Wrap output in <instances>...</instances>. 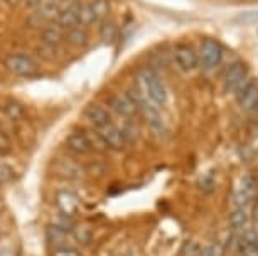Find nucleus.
Returning <instances> with one entry per match:
<instances>
[{
	"label": "nucleus",
	"instance_id": "1",
	"mask_svg": "<svg viewBox=\"0 0 258 256\" xmlns=\"http://www.w3.org/2000/svg\"><path fill=\"white\" fill-rule=\"evenodd\" d=\"M139 86L144 91V98H147L155 106H162L167 101V90L164 81L152 69H142L139 72Z\"/></svg>",
	"mask_w": 258,
	"mask_h": 256
},
{
	"label": "nucleus",
	"instance_id": "2",
	"mask_svg": "<svg viewBox=\"0 0 258 256\" xmlns=\"http://www.w3.org/2000/svg\"><path fill=\"white\" fill-rule=\"evenodd\" d=\"M199 66L204 71H213L221 64L223 59V47L218 41L211 39V37H204L199 46Z\"/></svg>",
	"mask_w": 258,
	"mask_h": 256
},
{
	"label": "nucleus",
	"instance_id": "3",
	"mask_svg": "<svg viewBox=\"0 0 258 256\" xmlns=\"http://www.w3.org/2000/svg\"><path fill=\"white\" fill-rule=\"evenodd\" d=\"M110 106L116 115H120V117L125 118V120L135 118L140 112L137 100H135V96L132 93H116V95H113L110 98Z\"/></svg>",
	"mask_w": 258,
	"mask_h": 256
},
{
	"label": "nucleus",
	"instance_id": "4",
	"mask_svg": "<svg viewBox=\"0 0 258 256\" xmlns=\"http://www.w3.org/2000/svg\"><path fill=\"white\" fill-rule=\"evenodd\" d=\"M6 67L14 76L27 78L37 72V62L27 54H11L6 57Z\"/></svg>",
	"mask_w": 258,
	"mask_h": 256
},
{
	"label": "nucleus",
	"instance_id": "5",
	"mask_svg": "<svg viewBox=\"0 0 258 256\" xmlns=\"http://www.w3.org/2000/svg\"><path fill=\"white\" fill-rule=\"evenodd\" d=\"M248 67L245 62L236 61L228 67L225 72V91L226 93H238V90L246 83Z\"/></svg>",
	"mask_w": 258,
	"mask_h": 256
},
{
	"label": "nucleus",
	"instance_id": "6",
	"mask_svg": "<svg viewBox=\"0 0 258 256\" xmlns=\"http://www.w3.org/2000/svg\"><path fill=\"white\" fill-rule=\"evenodd\" d=\"M236 101L243 112L251 113L258 106V81L256 79L246 81V83L238 90Z\"/></svg>",
	"mask_w": 258,
	"mask_h": 256
},
{
	"label": "nucleus",
	"instance_id": "7",
	"mask_svg": "<svg viewBox=\"0 0 258 256\" xmlns=\"http://www.w3.org/2000/svg\"><path fill=\"white\" fill-rule=\"evenodd\" d=\"M172 56H174L176 64L179 66V69L184 71V72H191L199 66L198 54L194 52L192 47L187 46V44H179V46L174 47Z\"/></svg>",
	"mask_w": 258,
	"mask_h": 256
},
{
	"label": "nucleus",
	"instance_id": "8",
	"mask_svg": "<svg viewBox=\"0 0 258 256\" xmlns=\"http://www.w3.org/2000/svg\"><path fill=\"white\" fill-rule=\"evenodd\" d=\"M85 117L96 128V132H100V130H103L105 127L113 123L111 122L110 112L103 105H98V103H91L88 108L85 110Z\"/></svg>",
	"mask_w": 258,
	"mask_h": 256
},
{
	"label": "nucleus",
	"instance_id": "9",
	"mask_svg": "<svg viewBox=\"0 0 258 256\" xmlns=\"http://www.w3.org/2000/svg\"><path fill=\"white\" fill-rule=\"evenodd\" d=\"M64 32L66 31L57 22H47L41 29V42L52 49H57L64 42Z\"/></svg>",
	"mask_w": 258,
	"mask_h": 256
},
{
	"label": "nucleus",
	"instance_id": "10",
	"mask_svg": "<svg viewBox=\"0 0 258 256\" xmlns=\"http://www.w3.org/2000/svg\"><path fill=\"white\" fill-rule=\"evenodd\" d=\"M66 147L68 150L75 155H85L88 153L91 148V143H90V138H88V133L83 132V130H76V132H71L70 135L66 137Z\"/></svg>",
	"mask_w": 258,
	"mask_h": 256
},
{
	"label": "nucleus",
	"instance_id": "11",
	"mask_svg": "<svg viewBox=\"0 0 258 256\" xmlns=\"http://www.w3.org/2000/svg\"><path fill=\"white\" fill-rule=\"evenodd\" d=\"M98 133H100L101 140H103L106 148H111V150L120 152V150H123V148L126 147L123 133H121V130L113 123L108 125V127H105L103 130H100Z\"/></svg>",
	"mask_w": 258,
	"mask_h": 256
},
{
	"label": "nucleus",
	"instance_id": "12",
	"mask_svg": "<svg viewBox=\"0 0 258 256\" xmlns=\"http://www.w3.org/2000/svg\"><path fill=\"white\" fill-rule=\"evenodd\" d=\"M256 191H258V186H256L255 177H251V176L243 177L240 182V189L236 191L235 197H233L236 207H243L246 202H250L253 197L256 196Z\"/></svg>",
	"mask_w": 258,
	"mask_h": 256
},
{
	"label": "nucleus",
	"instance_id": "13",
	"mask_svg": "<svg viewBox=\"0 0 258 256\" xmlns=\"http://www.w3.org/2000/svg\"><path fill=\"white\" fill-rule=\"evenodd\" d=\"M56 202L57 207H59V212H64L68 216H73L75 212H78V207H80V202H78L76 196L70 191L57 192Z\"/></svg>",
	"mask_w": 258,
	"mask_h": 256
},
{
	"label": "nucleus",
	"instance_id": "14",
	"mask_svg": "<svg viewBox=\"0 0 258 256\" xmlns=\"http://www.w3.org/2000/svg\"><path fill=\"white\" fill-rule=\"evenodd\" d=\"M88 41H90V36H88L86 27L76 26V27L68 29L64 32V42H68V44L73 47H85L88 44Z\"/></svg>",
	"mask_w": 258,
	"mask_h": 256
},
{
	"label": "nucleus",
	"instance_id": "15",
	"mask_svg": "<svg viewBox=\"0 0 258 256\" xmlns=\"http://www.w3.org/2000/svg\"><path fill=\"white\" fill-rule=\"evenodd\" d=\"M4 115L12 122H21L26 117V106L17 100H7L4 105Z\"/></svg>",
	"mask_w": 258,
	"mask_h": 256
},
{
	"label": "nucleus",
	"instance_id": "16",
	"mask_svg": "<svg viewBox=\"0 0 258 256\" xmlns=\"http://www.w3.org/2000/svg\"><path fill=\"white\" fill-rule=\"evenodd\" d=\"M90 9H91V12H93L96 22H103L108 19V14H110V2L108 0H91Z\"/></svg>",
	"mask_w": 258,
	"mask_h": 256
},
{
	"label": "nucleus",
	"instance_id": "17",
	"mask_svg": "<svg viewBox=\"0 0 258 256\" xmlns=\"http://www.w3.org/2000/svg\"><path fill=\"white\" fill-rule=\"evenodd\" d=\"M96 22V19L93 16L90 9V4H80V11H78V26L81 27H90Z\"/></svg>",
	"mask_w": 258,
	"mask_h": 256
},
{
	"label": "nucleus",
	"instance_id": "18",
	"mask_svg": "<svg viewBox=\"0 0 258 256\" xmlns=\"http://www.w3.org/2000/svg\"><path fill=\"white\" fill-rule=\"evenodd\" d=\"M121 130V133H123V138H125V142L126 143H134V142H137V138H139V128H137V123L134 122V118H128V120H125L123 122V127L120 128Z\"/></svg>",
	"mask_w": 258,
	"mask_h": 256
},
{
	"label": "nucleus",
	"instance_id": "19",
	"mask_svg": "<svg viewBox=\"0 0 258 256\" xmlns=\"http://www.w3.org/2000/svg\"><path fill=\"white\" fill-rule=\"evenodd\" d=\"M52 226L64 233H71L73 228H75V223H73L71 216L64 214V212H57V214L52 217Z\"/></svg>",
	"mask_w": 258,
	"mask_h": 256
},
{
	"label": "nucleus",
	"instance_id": "20",
	"mask_svg": "<svg viewBox=\"0 0 258 256\" xmlns=\"http://www.w3.org/2000/svg\"><path fill=\"white\" fill-rule=\"evenodd\" d=\"M59 172L62 174V176L75 179V177H78V174L81 172V168L75 160H71V158H62L61 163H59Z\"/></svg>",
	"mask_w": 258,
	"mask_h": 256
},
{
	"label": "nucleus",
	"instance_id": "21",
	"mask_svg": "<svg viewBox=\"0 0 258 256\" xmlns=\"http://www.w3.org/2000/svg\"><path fill=\"white\" fill-rule=\"evenodd\" d=\"M246 223H248V216H246V212L241 209V207H236V209L230 214V224H231L233 229L245 228Z\"/></svg>",
	"mask_w": 258,
	"mask_h": 256
},
{
	"label": "nucleus",
	"instance_id": "22",
	"mask_svg": "<svg viewBox=\"0 0 258 256\" xmlns=\"http://www.w3.org/2000/svg\"><path fill=\"white\" fill-rule=\"evenodd\" d=\"M73 238H75L78 243H81V244H86V243H90L91 238H93V234H91V231L88 228H85V226H75L73 228Z\"/></svg>",
	"mask_w": 258,
	"mask_h": 256
},
{
	"label": "nucleus",
	"instance_id": "23",
	"mask_svg": "<svg viewBox=\"0 0 258 256\" xmlns=\"http://www.w3.org/2000/svg\"><path fill=\"white\" fill-rule=\"evenodd\" d=\"M115 34H116V29H115V26L110 21H103V22H101L100 37L103 39V42H111V39L115 37Z\"/></svg>",
	"mask_w": 258,
	"mask_h": 256
},
{
	"label": "nucleus",
	"instance_id": "24",
	"mask_svg": "<svg viewBox=\"0 0 258 256\" xmlns=\"http://www.w3.org/2000/svg\"><path fill=\"white\" fill-rule=\"evenodd\" d=\"M16 179V172L7 163H0V184H9Z\"/></svg>",
	"mask_w": 258,
	"mask_h": 256
},
{
	"label": "nucleus",
	"instance_id": "25",
	"mask_svg": "<svg viewBox=\"0 0 258 256\" xmlns=\"http://www.w3.org/2000/svg\"><path fill=\"white\" fill-rule=\"evenodd\" d=\"M236 22L240 24H258V11L241 12L236 16Z\"/></svg>",
	"mask_w": 258,
	"mask_h": 256
},
{
	"label": "nucleus",
	"instance_id": "26",
	"mask_svg": "<svg viewBox=\"0 0 258 256\" xmlns=\"http://www.w3.org/2000/svg\"><path fill=\"white\" fill-rule=\"evenodd\" d=\"M238 249L243 256H258V243H238Z\"/></svg>",
	"mask_w": 258,
	"mask_h": 256
},
{
	"label": "nucleus",
	"instance_id": "27",
	"mask_svg": "<svg viewBox=\"0 0 258 256\" xmlns=\"http://www.w3.org/2000/svg\"><path fill=\"white\" fill-rule=\"evenodd\" d=\"M12 150V140L11 137L4 132V130H0V153H9Z\"/></svg>",
	"mask_w": 258,
	"mask_h": 256
},
{
	"label": "nucleus",
	"instance_id": "28",
	"mask_svg": "<svg viewBox=\"0 0 258 256\" xmlns=\"http://www.w3.org/2000/svg\"><path fill=\"white\" fill-rule=\"evenodd\" d=\"M51 256H81V253L75 248H70V246H61V248L54 249Z\"/></svg>",
	"mask_w": 258,
	"mask_h": 256
},
{
	"label": "nucleus",
	"instance_id": "29",
	"mask_svg": "<svg viewBox=\"0 0 258 256\" xmlns=\"http://www.w3.org/2000/svg\"><path fill=\"white\" fill-rule=\"evenodd\" d=\"M201 256H221V248L218 244H209L201 249Z\"/></svg>",
	"mask_w": 258,
	"mask_h": 256
},
{
	"label": "nucleus",
	"instance_id": "30",
	"mask_svg": "<svg viewBox=\"0 0 258 256\" xmlns=\"http://www.w3.org/2000/svg\"><path fill=\"white\" fill-rule=\"evenodd\" d=\"M0 256H17L16 249H0Z\"/></svg>",
	"mask_w": 258,
	"mask_h": 256
},
{
	"label": "nucleus",
	"instance_id": "31",
	"mask_svg": "<svg viewBox=\"0 0 258 256\" xmlns=\"http://www.w3.org/2000/svg\"><path fill=\"white\" fill-rule=\"evenodd\" d=\"M253 221L258 224V201L255 202V206H253Z\"/></svg>",
	"mask_w": 258,
	"mask_h": 256
},
{
	"label": "nucleus",
	"instance_id": "32",
	"mask_svg": "<svg viewBox=\"0 0 258 256\" xmlns=\"http://www.w3.org/2000/svg\"><path fill=\"white\" fill-rule=\"evenodd\" d=\"M4 2H6L7 6H11V7H17L19 4H22V0H4Z\"/></svg>",
	"mask_w": 258,
	"mask_h": 256
},
{
	"label": "nucleus",
	"instance_id": "33",
	"mask_svg": "<svg viewBox=\"0 0 258 256\" xmlns=\"http://www.w3.org/2000/svg\"><path fill=\"white\" fill-rule=\"evenodd\" d=\"M253 113H255V117H256V120H258V106H256L255 110H253Z\"/></svg>",
	"mask_w": 258,
	"mask_h": 256
},
{
	"label": "nucleus",
	"instance_id": "34",
	"mask_svg": "<svg viewBox=\"0 0 258 256\" xmlns=\"http://www.w3.org/2000/svg\"><path fill=\"white\" fill-rule=\"evenodd\" d=\"M56 2H61V0H56Z\"/></svg>",
	"mask_w": 258,
	"mask_h": 256
}]
</instances>
